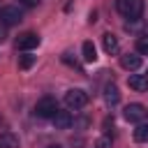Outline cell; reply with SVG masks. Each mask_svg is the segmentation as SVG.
<instances>
[{
  "instance_id": "obj_1",
  "label": "cell",
  "mask_w": 148,
  "mask_h": 148,
  "mask_svg": "<svg viewBox=\"0 0 148 148\" xmlns=\"http://www.w3.org/2000/svg\"><path fill=\"white\" fill-rule=\"evenodd\" d=\"M116 9L130 18V21H136L141 14H143V0H116Z\"/></svg>"
},
{
  "instance_id": "obj_2",
  "label": "cell",
  "mask_w": 148,
  "mask_h": 148,
  "mask_svg": "<svg viewBox=\"0 0 148 148\" xmlns=\"http://www.w3.org/2000/svg\"><path fill=\"white\" fill-rule=\"evenodd\" d=\"M65 104H67V109H74V111L83 109L88 104V92L81 90V88H72V90L65 92Z\"/></svg>"
},
{
  "instance_id": "obj_3",
  "label": "cell",
  "mask_w": 148,
  "mask_h": 148,
  "mask_svg": "<svg viewBox=\"0 0 148 148\" xmlns=\"http://www.w3.org/2000/svg\"><path fill=\"white\" fill-rule=\"evenodd\" d=\"M58 111H60V109H58V102H56L53 97H42V99L35 104V116H37V118H53Z\"/></svg>"
},
{
  "instance_id": "obj_4",
  "label": "cell",
  "mask_w": 148,
  "mask_h": 148,
  "mask_svg": "<svg viewBox=\"0 0 148 148\" xmlns=\"http://www.w3.org/2000/svg\"><path fill=\"white\" fill-rule=\"evenodd\" d=\"M21 21H23V12H21L18 7L7 5V7L0 9V23H2V25H18Z\"/></svg>"
},
{
  "instance_id": "obj_5",
  "label": "cell",
  "mask_w": 148,
  "mask_h": 148,
  "mask_svg": "<svg viewBox=\"0 0 148 148\" xmlns=\"http://www.w3.org/2000/svg\"><path fill=\"white\" fill-rule=\"evenodd\" d=\"M123 116H125L127 123H141V120L146 118V109H143V104L134 102V104H127V106H125Z\"/></svg>"
},
{
  "instance_id": "obj_6",
  "label": "cell",
  "mask_w": 148,
  "mask_h": 148,
  "mask_svg": "<svg viewBox=\"0 0 148 148\" xmlns=\"http://www.w3.org/2000/svg\"><path fill=\"white\" fill-rule=\"evenodd\" d=\"M35 46H39V35H35V32H23V35H18V39H16V49H18V51H30V49H35Z\"/></svg>"
},
{
  "instance_id": "obj_7",
  "label": "cell",
  "mask_w": 148,
  "mask_h": 148,
  "mask_svg": "<svg viewBox=\"0 0 148 148\" xmlns=\"http://www.w3.org/2000/svg\"><path fill=\"white\" fill-rule=\"evenodd\" d=\"M127 86H130L132 90H136V92L148 90V74H130Z\"/></svg>"
},
{
  "instance_id": "obj_8",
  "label": "cell",
  "mask_w": 148,
  "mask_h": 148,
  "mask_svg": "<svg viewBox=\"0 0 148 148\" xmlns=\"http://www.w3.org/2000/svg\"><path fill=\"white\" fill-rule=\"evenodd\" d=\"M120 65L127 72H136L141 67V56L139 53H125V56H120Z\"/></svg>"
},
{
  "instance_id": "obj_9",
  "label": "cell",
  "mask_w": 148,
  "mask_h": 148,
  "mask_svg": "<svg viewBox=\"0 0 148 148\" xmlns=\"http://www.w3.org/2000/svg\"><path fill=\"white\" fill-rule=\"evenodd\" d=\"M104 102H106L109 106H116V104L120 102V90H118L116 83H106V86H104Z\"/></svg>"
},
{
  "instance_id": "obj_10",
  "label": "cell",
  "mask_w": 148,
  "mask_h": 148,
  "mask_svg": "<svg viewBox=\"0 0 148 148\" xmlns=\"http://www.w3.org/2000/svg\"><path fill=\"white\" fill-rule=\"evenodd\" d=\"M51 120H53V125H56L58 130H69V127H72V123H74L69 111H58V113H56Z\"/></svg>"
},
{
  "instance_id": "obj_11",
  "label": "cell",
  "mask_w": 148,
  "mask_h": 148,
  "mask_svg": "<svg viewBox=\"0 0 148 148\" xmlns=\"http://www.w3.org/2000/svg\"><path fill=\"white\" fill-rule=\"evenodd\" d=\"M102 46H104V51H106L109 56H111V53H118V49H120L118 37H116V35H111V32L102 35Z\"/></svg>"
},
{
  "instance_id": "obj_12",
  "label": "cell",
  "mask_w": 148,
  "mask_h": 148,
  "mask_svg": "<svg viewBox=\"0 0 148 148\" xmlns=\"http://www.w3.org/2000/svg\"><path fill=\"white\" fill-rule=\"evenodd\" d=\"M0 148H18V136L12 132H2L0 134Z\"/></svg>"
},
{
  "instance_id": "obj_13",
  "label": "cell",
  "mask_w": 148,
  "mask_h": 148,
  "mask_svg": "<svg viewBox=\"0 0 148 148\" xmlns=\"http://www.w3.org/2000/svg\"><path fill=\"white\" fill-rule=\"evenodd\" d=\"M81 53H83V60H86V62H95V60H97V51H95V44H92V42H83Z\"/></svg>"
},
{
  "instance_id": "obj_14",
  "label": "cell",
  "mask_w": 148,
  "mask_h": 148,
  "mask_svg": "<svg viewBox=\"0 0 148 148\" xmlns=\"http://www.w3.org/2000/svg\"><path fill=\"white\" fill-rule=\"evenodd\" d=\"M134 139L136 141H148V123H139L136 125V130H134Z\"/></svg>"
},
{
  "instance_id": "obj_15",
  "label": "cell",
  "mask_w": 148,
  "mask_h": 148,
  "mask_svg": "<svg viewBox=\"0 0 148 148\" xmlns=\"http://www.w3.org/2000/svg\"><path fill=\"white\" fill-rule=\"evenodd\" d=\"M136 53L148 56V35H141V37L136 39Z\"/></svg>"
},
{
  "instance_id": "obj_16",
  "label": "cell",
  "mask_w": 148,
  "mask_h": 148,
  "mask_svg": "<svg viewBox=\"0 0 148 148\" xmlns=\"http://www.w3.org/2000/svg\"><path fill=\"white\" fill-rule=\"evenodd\" d=\"M32 62H35V56H23L18 60V69H28V67H32Z\"/></svg>"
},
{
  "instance_id": "obj_17",
  "label": "cell",
  "mask_w": 148,
  "mask_h": 148,
  "mask_svg": "<svg viewBox=\"0 0 148 148\" xmlns=\"http://www.w3.org/2000/svg\"><path fill=\"white\" fill-rule=\"evenodd\" d=\"M95 148H111V139L109 136H99L95 141Z\"/></svg>"
},
{
  "instance_id": "obj_18",
  "label": "cell",
  "mask_w": 148,
  "mask_h": 148,
  "mask_svg": "<svg viewBox=\"0 0 148 148\" xmlns=\"http://www.w3.org/2000/svg\"><path fill=\"white\" fill-rule=\"evenodd\" d=\"M18 2H21V5H25V7H37L42 0H18Z\"/></svg>"
},
{
  "instance_id": "obj_19",
  "label": "cell",
  "mask_w": 148,
  "mask_h": 148,
  "mask_svg": "<svg viewBox=\"0 0 148 148\" xmlns=\"http://www.w3.org/2000/svg\"><path fill=\"white\" fill-rule=\"evenodd\" d=\"M5 28H7V25H0V42H2L5 37H7V32H5Z\"/></svg>"
},
{
  "instance_id": "obj_20",
  "label": "cell",
  "mask_w": 148,
  "mask_h": 148,
  "mask_svg": "<svg viewBox=\"0 0 148 148\" xmlns=\"http://www.w3.org/2000/svg\"><path fill=\"white\" fill-rule=\"evenodd\" d=\"M46 148H62V146H58V143H51V146H46Z\"/></svg>"
}]
</instances>
